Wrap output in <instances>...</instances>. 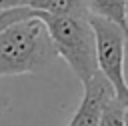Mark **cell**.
<instances>
[{
	"instance_id": "5",
	"label": "cell",
	"mask_w": 128,
	"mask_h": 126,
	"mask_svg": "<svg viewBox=\"0 0 128 126\" xmlns=\"http://www.w3.org/2000/svg\"><path fill=\"white\" fill-rule=\"evenodd\" d=\"M28 8L56 14V16H78L88 18V6L86 0H28Z\"/></svg>"
},
{
	"instance_id": "2",
	"label": "cell",
	"mask_w": 128,
	"mask_h": 126,
	"mask_svg": "<svg viewBox=\"0 0 128 126\" xmlns=\"http://www.w3.org/2000/svg\"><path fill=\"white\" fill-rule=\"evenodd\" d=\"M38 16L48 28L56 54L64 58L78 80L86 84L98 72L94 32L88 24V18L56 16L46 12H38Z\"/></svg>"
},
{
	"instance_id": "3",
	"label": "cell",
	"mask_w": 128,
	"mask_h": 126,
	"mask_svg": "<svg viewBox=\"0 0 128 126\" xmlns=\"http://www.w3.org/2000/svg\"><path fill=\"white\" fill-rule=\"evenodd\" d=\"M88 24L94 32V44H96V64L102 76L110 82L114 88L116 98L128 106V88L124 84L122 74V60H124V40L126 32L112 20H106L102 16L88 14Z\"/></svg>"
},
{
	"instance_id": "4",
	"label": "cell",
	"mask_w": 128,
	"mask_h": 126,
	"mask_svg": "<svg viewBox=\"0 0 128 126\" xmlns=\"http://www.w3.org/2000/svg\"><path fill=\"white\" fill-rule=\"evenodd\" d=\"M116 96L114 88L110 86V82L102 76V72L98 70L86 84H84V96L80 106L76 108L72 120L68 122V126H98L100 118H102V110L108 98Z\"/></svg>"
},
{
	"instance_id": "1",
	"label": "cell",
	"mask_w": 128,
	"mask_h": 126,
	"mask_svg": "<svg viewBox=\"0 0 128 126\" xmlns=\"http://www.w3.org/2000/svg\"><path fill=\"white\" fill-rule=\"evenodd\" d=\"M56 48L38 10L34 16L0 30V78L32 74L56 60Z\"/></svg>"
},
{
	"instance_id": "7",
	"label": "cell",
	"mask_w": 128,
	"mask_h": 126,
	"mask_svg": "<svg viewBox=\"0 0 128 126\" xmlns=\"http://www.w3.org/2000/svg\"><path fill=\"white\" fill-rule=\"evenodd\" d=\"M124 110H126V106L116 96L108 98L106 104H104L102 118H100L98 126H126L124 124Z\"/></svg>"
},
{
	"instance_id": "10",
	"label": "cell",
	"mask_w": 128,
	"mask_h": 126,
	"mask_svg": "<svg viewBox=\"0 0 128 126\" xmlns=\"http://www.w3.org/2000/svg\"><path fill=\"white\" fill-rule=\"evenodd\" d=\"M124 124L128 126V106H126V110H124Z\"/></svg>"
},
{
	"instance_id": "9",
	"label": "cell",
	"mask_w": 128,
	"mask_h": 126,
	"mask_svg": "<svg viewBox=\"0 0 128 126\" xmlns=\"http://www.w3.org/2000/svg\"><path fill=\"white\" fill-rule=\"evenodd\" d=\"M122 74H124V84L128 88V36L124 40V60H122Z\"/></svg>"
},
{
	"instance_id": "6",
	"label": "cell",
	"mask_w": 128,
	"mask_h": 126,
	"mask_svg": "<svg viewBox=\"0 0 128 126\" xmlns=\"http://www.w3.org/2000/svg\"><path fill=\"white\" fill-rule=\"evenodd\" d=\"M88 12L116 22L128 34V8L126 0H86Z\"/></svg>"
},
{
	"instance_id": "11",
	"label": "cell",
	"mask_w": 128,
	"mask_h": 126,
	"mask_svg": "<svg viewBox=\"0 0 128 126\" xmlns=\"http://www.w3.org/2000/svg\"><path fill=\"white\" fill-rule=\"evenodd\" d=\"M126 8H128V0H126Z\"/></svg>"
},
{
	"instance_id": "8",
	"label": "cell",
	"mask_w": 128,
	"mask_h": 126,
	"mask_svg": "<svg viewBox=\"0 0 128 126\" xmlns=\"http://www.w3.org/2000/svg\"><path fill=\"white\" fill-rule=\"evenodd\" d=\"M28 8V0H0V10H8V8Z\"/></svg>"
}]
</instances>
